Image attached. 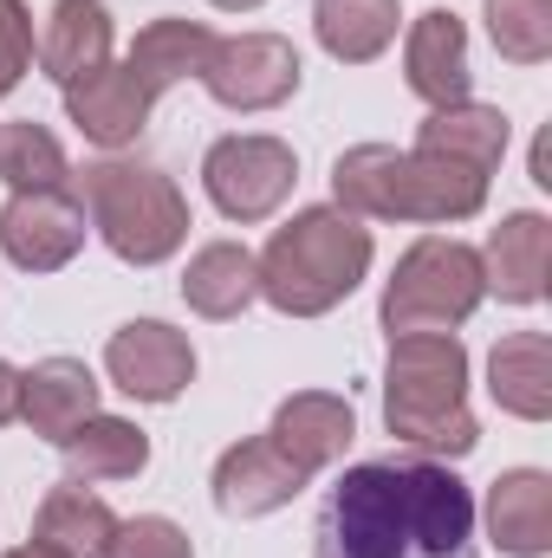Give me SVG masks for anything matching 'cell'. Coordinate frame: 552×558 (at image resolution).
I'll list each match as a JSON object with an SVG mask.
<instances>
[{
	"label": "cell",
	"mask_w": 552,
	"mask_h": 558,
	"mask_svg": "<svg viewBox=\"0 0 552 558\" xmlns=\"http://www.w3.org/2000/svg\"><path fill=\"white\" fill-rule=\"evenodd\" d=\"M397 0H319L312 7V33L332 59L345 65H371L391 39H397Z\"/></svg>",
	"instance_id": "obj_25"
},
{
	"label": "cell",
	"mask_w": 552,
	"mask_h": 558,
	"mask_svg": "<svg viewBox=\"0 0 552 558\" xmlns=\"http://www.w3.org/2000/svg\"><path fill=\"white\" fill-rule=\"evenodd\" d=\"M65 149L46 124L20 118V124H0V182L7 189H65Z\"/></svg>",
	"instance_id": "obj_26"
},
{
	"label": "cell",
	"mask_w": 552,
	"mask_h": 558,
	"mask_svg": "<svg viewBox=\"0 0 552 558\" xmlns=\"http://www.w3.org/2000/svg\"><path fill=\"white\" fill-rule=\"evenodd\" d=\"M79 202L92 215V228L105 234V247L131 267H156L189 241V202L182 189L156 169V162H124V156H98L79 175Z\"/></svg>",
	"instance_id": "obj_5"
},
{
	"label": "cell",
	"mask_w": 552,
	"mask_h": 558,
	"mask_svg": "<svg viewBox=\"0 0 552 558\" xmlns=\"http://www.w3.org/2000/svg\"><path fill=\"white\" fill-rule=\"evenodd\" d=\"M299 182V156L279 137H221L202 156V189L228 221H267Z\"/></svg>",
	"instance_id": "obj_7"
},
{
	"label": "cell",
	"mask_w": 552,
	"mask_h": 558,
	"mask_svg": "<svg viewBox=\"0 0 552 558\" xmlns=\"http://www.w3.org/2000/svg\"><path fill=\"white\" fill-rule=\"evenodd\" d=\"M547 274H552V221L520 208L507 215L494 234H488V254H481V286L501 292L507 305H533L547 292Z\"/></svg>",
	"instance_id": "obj_15"
},
{
	"label": "cell",
	"mask_w": 552,
	"mask_h": 558,
	"mask_svg": "<svg viewBox=\"0 0 552 558\" xmlns=\"http://www.w3.org/2000/svg\"><path fill=\"white\" fill-rule=\"evenodd\" d=\"M384 422L416 454H468L481 428L468 416V351L455 331H410L391 338L384 371Z\"/></svg>",
	"instance_id": "obj_3"
},
{
	"label": "cell",
	"mask_w": 552,
	"mask_h": 558,
	"mask_svg": "<svg viewBox=\"0 0 552 558\" xmlns=\"http://www.w3.org/2000/svg\"><path fill=\"white\" fill-rule=\"evenodd\" d=\"M208 52H215V33H208V26H195V20H156V26H143L137 33V46L124 52V65H131L143 85L163 98L169 85L202 78Z\"/></svg>",
	"instance_id": "obj_23"
},
{
	"label": "cell",
	"mask_w": 552,
	"mask_h": 558,
	"mask_svg": "<svg viewBox=\"0 0 552 558\" xmlns=\"http://www.w3.org/2000/svg\"><path fill=\"white\" fill-rule=\"evenodd\" d=\"M208 7H221V13H248V7H261V0H208Z\"/></svg>",
	"instance_id": "obj_32"
},
{
	"label": "cell",
	"mask_w": 552,
	"mask_h": 558,
	"mask_svg": "<svg viewBox=\"0 0 552 558\" xmlns=\"http://www.w3.org/2000/svg\"><path fill=\"white\" fill-rule=\"evenodd\" d=\"M105 371H111V384H118L124 397H137V403H176V397L189 390V377H195V351H189V338H182L176 325H163V318H131L124 331H111Z\"/></svg>",
	"instance_id": "obj_10"
},
{
	"label": "cell",
	"mask_w": 552,
	"mask_h": 558,
	"mask_svg": "<svg viewBox=\"0 0 552 558\" xmlns=\"http://www.w3.org/2000/svg\"><path fill=\"white\" fill-rule=\"evenodd\" d=\"M404 78H410V92L422 105H461L468 98V26L448 13V7H429L422 20L410 26V39H404Z\"/></svg>",
	"instance_id": "obj_13"
},
{
	"label": "cell",
	"mask_w": 552,
	"mask_h": 558,
	"mask_svg": "<svg viewBox=\"0 0 552 558\" xmlns=\"http://www.w3.org/2000/svg\"><path fill=\"white\" fill-rule=\"evenodd\" d=\"M13 416H20V371L0 357V428H7Z\"/></svg>",
	"instance_id": "obj_30"
},
{
	"label": "cell",
	"mask_w": 552,
	"mask_h": 558,
	"mask_svg": "<svg viewBox=\"0 0 552 558\" xmlns=\"http://www.w3.org/2000/svg\"><path fill=\"white\" fill-rule=\"evenodd\" d=\"M312 474H299L286 454L274 448V435H254V441H235L221 461H215V507L228 520H261L279 513Z\"/></svg>",
	"instance_id": "obj_11"
},
{
	"label": "cell",
	"mask_w": 552,
	"mask_h": 558,
	"mask_svg": "<svg viewBox=\"0 0 552 558\" xmlns=\"http://www.w3.org/2000/svg\"><path fill=\"white\" fill-rule=\"evenodd\" d=\"M149 105H156V92L143 85L124 59H118V65H98V72L79 78V85H65V111H72V124H79L92 143H105V149L137 143V131L149 124Z\"/></svg>",
	"instance_id": "obj_12"
},
{
	"label": "cell",
	"mask_w": 552,
	"mask_h": 558,
	"mask_svg": "<svg viewBox=\"0 0 552 558\" xmlns=\"http://www.w3.org/2000/svg\"><path fill=\"white\" fill-rule=\"evenodd\" d=\"M488 390L507 416L547 422L552 416V338L547 331H507L488 357Z\"/></svg>",
	"instance_id": "obj_19"
},
{
	"label": "cell",
	"mask_w": 552,
	"mask_h": 558,
	"mask_svg": "<svg viewBox=\"0 0 552 558\" xmlns=\"http://www.w3.org/2000/svg\"><path fill=\"white\" fill-rule=\"evenodd\" d=\"M274 448L299 468V474H319L325 461H338L345 448H351V435H358V416H351V403L345 397H332V390H299V397H286L274 410Z\"/></svg>",
	"instance_id": "obj_16"
},
{
	"label": "cell",
	"mask_w": 552,
	"mask_h": 558,
	"mask_svg": "<svg viewBox=\"0 0 552 558\" xmlns=\"http://www.w3.org/2000/svg\"><path fill=\"white\" fill-rule=\"evenodd\" d=\"M111 533H118V513L98 494H85V481H59L33 513V546H52L65 558H105Z\"/></svg>",
	"instance_id": "obj_20"
},
{
	"label": "cell",
	"mask_w": 552,
	"mask_h": 558,
	"mask_svg": "<svg viewBox=\"0 0 552 558\" xmlns=\"http://www.w3.org/2000/svg\"><path fill=\"white\" fill-rule=\"evenodd\" d=\"M182 299H189V312H202V318H241V312L261 299V267H254V254L235 247V241H208V247L189 260V274H182Z\"/></svg>",
	"instance_id": "obj_21"
},
{
	"label": "cell",
	"mask_w": 552,
	"mask_h": 558,
	"mask_svg": "<svg viewBox=\"0 0 552 558\" xmlns=\"http://www.w3.org/2000/svg\"><path fill=\"white\" fill-rule=\"evenodd\" d=\"M261 267V299L286 318H319L332 305H345L358 292V279L371 274V228L351 221L345 208H305L286 228H274L267 254H254Z\"/></svg>",
	"instance_id": "obj_4"
},
{
	"label": "cell",
	"mask_w": 552,
	"mask_h": 558,
	"mask_svg": "<svg viewBox=\"0 0 552 558\" xmlns=\"http://www.w3.org/2000/svg\"><path fill=\"white\" fill-rule=\"evenodd\" d=\"M39 65L52 85H79L98 65H111V7L105 0H52V20L39 33Z\"/></svg>",
	"instance_id": "obj_17"
},
{
	"label": "cell",
	"mask_w": 552,
	"mask_h": 558,
	"mask_svg": "<svg viewBox=\"0 0 552 558\" xmlns=\"http://www.w3.org/2000/svg\"><path fill=\"white\" fill-rule=\"evenodd\" d=\"M202 85L215 105L228 111H274L299 92V52L279 33H241V39H215Z\"/></svg>",
	"instance_id": "obj_8"
},
{
	"label": "cell",
	"mask_w": 552,
	"mask_h": 558,
	"mask_svg": "<svg viewBox=\"0 0 552 558\" xmlns=\"http://www.w3.org/2000/svg\"><path fill=\"white\" fill-rule=\"evenodd\" d=\"M488 539L507 558H547L552 546V481L540 468H514L488 487Z\"/></svg>",
	"instance_id": "obj_18"
},
{
	"label": "cell",
	"mask_w": 552,
	"mask_h": 558,
	"mask_svg": "<svg viewBox=\"0 0 552 558\" xmlns=\"http://www.w3.org/2000/svg\"><path fill=\"white\" fill-rule=\"evenodd\" d=\"M85 247V202L65 189H13L0 208V254L26 274H59Z\"/></svg>",
	"instance_id": "obj_9"
},
{
	"label": "cell",
	"mask_w": 552,
	"mask_h": 558,
	"mask_svg": "<svg viewBox=\"0 0 552 558\" xmlns=\"http://www.w3.org/2000/svg\"><path fill=\"white\" fill-rule=\"evenodd\" d=\"M7 558H65V553H52V546H20V553H7Z\"/></svg>",
	"instance_id": "obj_31"
},
{
	"label": "cell",
	"mask_w": 552,
	"mask_h": 558,
	"mask_svg": "<svg viewBox=\"0 0 552 558\" xmlns=\"http://www.w3.org/2000/svg\"><path fill=\"white\" fill-rule=\"evenodd\" d=\"M105 558H195V546H189V533H182L176 520H163V513H137V520H118V533H111Z\"/></svg>",
	"instance_id": "obj_28"
},
{
	"label": "cell",
	"mask_w": 552,
	"mask_h": 558,
	"mask_svg": "<svg viewBox=\"0 0 552 558\" xmlns=\"http://www.w3.org/2000/svg\"><path fill=\"white\" fill-rule=\"evenodd\" d=\"M416 149H435V156H455V162H468V169H501V156H507V118L494 111V105H475V98H461V105H442V111H429L422 124H416Z\"/></svg>",
	"instance_id": "obj_22"
},
{
	"label": "cell",
	"mask_w": 552,
	"mask_h": 558,
	"mask_svg": "<svg viewBox=\"0 0 552 558\" xmlns=\"http://www.w3.org/2000/svg\"><path fill=\"white\" fill-rule=\"evenodd\" d=\"M332 195L351 221H468L488 202V175L435 149L358 143L332 162Z\"/></svg>",
	"instance_id": "obj_2"
},
{
	"label": "cell",
	"mask_w": 552,
	"mask_h": 558,
	"mask_svg": "<svg viewBox=\"0 0 552 558\" xmlns=\"http://www.w3.org/2000/svg\"><path fill=\"white\" fill-rule=\"evenodd\" d=\"M481 292H488V286H481V254L461 247V241H448V234H429V241H416L410 254L397 260L377 318H384L391 338L448 331V325H461V318L481 305Z\"/></svg>",
	"instance_id": "obj_6"
},
{
	"label": "cell",
	"mask_w": 552,
	"mask_h": 558,
	"mask_svg": "<svg viewBox=\"0 0 552 558\" xmlns=\"http://www.w3.org/2000/svg\"><path fill=\"white\" fill-rule=\"evenodd\" d=\"M59 448H65L72 481H131V474L149 468V435L137 422H118V416L79 422Z\"/></svg>",
	"instance_id": "obj_24"
},
{
	"label": "cell",
	"mask_w": 552,
	"mask_h": 558,
	"mask_svg": "<svg viewBox=\"0 0 552 558\" xmlns=\"http://www.w3.org/2000/svg\"><path fill=\"white\" fill-rule=\"evenodd\" d=\"M92 416H98V377L79 357H39L33 371H20V422L39 441H65Z\"/></svg>",
	"instance_id": "obj_14"
},
{
	"label": "cell",
	"mask_w": 552,
	"mask_h": 558,
	"mask_svg": "<svg viewBox=\"0 0 552 558\" xmlns=\"http://www.w3.org/2000/svg\"><path fill=\"white\" fill-rule=\"evenodd\" d=\"M488 39L514 65H540L552 52V0H488Z\"/></svg>",
	"instance_id": "obj_27"
},
{
	"label": "cell",
	"mask_w": 552,
	"mask_h": 558,
	"mask_svg": "<svg viewBox=\"0 0 552 558\" xmlns=\"http://www.w3.org/2000/svg\"><path fill=\"white\" fill-rule=\"evenodd\" d=\"M26 65H33V13L20 0H0V98L20 85Z\"/></svg>",
	"instance_id": "obj_29"
},
{
	"label": "cell",
	"mask_w": 552,
	"mask_h": 558,
	"mask_svg": "<svg viewBox=\"0 0 552 558\" xmlns=\"http://www.w3.org/2000/svg\"><path fill=\"white\" fill-rule=\"evenodd\" d=\"M312 558H475V494L435 454H371L325 487Z\"/></svg>",
	"instance_id": "obj_1"
}]
</instances>
